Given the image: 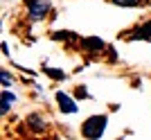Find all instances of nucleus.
<instances>
[{
    "mask_svg": "<svg viewBox=\"0 0 151 140\" xmlns=\"http://www.w3.org/2000/svg\"><path fill=\"white\" fill-rule=\"evenodd\" d=\"M81 45H83V48H86L88 52H99V50H104V48H106V43H104L101 38H97V36L83 38V41H81Z\"/></svg>",
    "mask_w": 151,
    "mask_h": 140,
    "instance_id": "obj_5",
    "label": "nucleus"
},
{
    "mask_svg": "<svg viewBox=\"0 0 151 140\" xmlns=\"http://www.w3.org/2000/svg\"><path fill=\"white\" fill-rule=\"evenodd\" d=\"M45 72H47L50 77H57V79H63V72H61V70H52V68H45Z\"/></svg>",
    "mask_w": 151,
    "mask_h": 140,
    "instance_id": "obj_10",
    "label": "nucleus"
},
{
    "mask_svg": "<svg viewBox=\"0 0 151 140\" xmlns=\"http://www.w3.org/2000/svg\"><path fill=\"white\" fill-rule=\"evenodd\" d=\"M9 84H12V75H9V72H7V70H2V86H9Z\"/></svg>",
    "mask_w": 151,
    "mask_h": 140,
    "instance_id": "obj_11",
    "label": "nucleus"
},
{
    "mask_svg": "<svg viewBox=\"0 0 151 140\" xmlns=\"http://www.w3.org/2000/svg\"><path fill=\"white\" fill-rule=\"evenodd\" d=\"M106 124H108V118H106V115H93V118H88V120L81 124V136H83V138L97 140V138L104 136Z\"/></svg>",
    "mask_w": 151,
    "mask_h": 140,
    "instance_id": "obj_1",
    "label": "nucleus"
},
{
    "mask_svg": "<svg viewBox=\"0 0 151 140\" xmlns=\"http://www.w3.org/2000/svg\"><path fill=\"white\" fill-rule=\"evenodd\" d=\"M115 5H120V7H135V5H140L142 0H113Z\"/></svg>",
    "mask_w": 151,
    "mask_h": 140,
    "instance_id": "obj_8",
    "label": "nucleus"
},
{
    "mask_svg": "<svg viewBox=\"0 0 151 140\" xmlns=\"http://www.w3.org/2000/svg\"><path fill=\"white\" fill-rule=\"evenodd\" d=\"M50 12V0H27V16L29 20H43Z\"/></svg>",
    "mask_w": 151,
    "mask_h": 140,
    "instance_id": "obj_2",
    "label": "nucleus"
},
{
    "mask_svg": "<svg viewBox=\"0 0 151 140\" xmlns=\"http://www.w3.org/2000/svg\"><path fill=\"white\" fill-rule=\"evenodd\" d=\"M2 104H0V113L7 115V111H9V106H12V102H16V95L14 93H9V90H2Z\"/></svg>",
    "mask_w": 151,
    "mask_h": 140,
    "instance_id": "obj_6",
    "label": "nucleus"
},
{
    "mask_svg": "<svg viewBox=\"0 0 151 140\" xmlns=\"http://www.w3.org/2000/svg\"><path fill=\"white\" fill-rule=\"evenodd\" d=\"M129 38H131V41H149L151 38V20H147L145 25L135 27V32H133Z\"/></svg>",
    "mask_w": 151,
    "mask_h": 140,
    "instance_id": "obj_4",
    "label": "nucleus"
},
{
    "mask_svg": "<svg viewBox=\"0 0 151 140\" xmlns=\"http://www.w3.org/2000/svg\"><path fill=\"white\" fill-rule=\"evenodd\" d=\"M27 124H29V129H32V131H36V134L45 131V127H47V124H45L38 115H29V118H27Z\"/></svg>",
    "mask_w": 151,
    "mask_h": 140,
    "instance_id": "obj_7",
    "label": "nucleus"
},
{
    "mask_svg": "<svg viewBox=\"0 0 151 140\" xmlns=\"http://www.w3.org/2000/svg\"><path fill=\"white\" fill-rule=\"evenodd\" d=\"M57 102H59V108H61V113H77V104L75 100L65 93H57Z\"/></svg>",
    "mask_w": 151,
    "mask_h": 140,
    "instance_id": "obj_3",
    "label": "nucleus"
},
{
    "mask_svg": "<svg viewBox=\"0 0 151 140\" xmlns=\"http://www.w3.org/2000/svg\"><path fill=\"white\" fill-rule=\"evenodd\" d=\"M52 38L54 41H63V38H75V34L72 32H57V34H52Z\"/></svg>",
    "mask_w": 151,
    "mask_h": 140,
    "instance_id": "obj_9",
    "label": "nucleus"
}]
</instances>
